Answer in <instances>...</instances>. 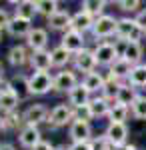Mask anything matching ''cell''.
<instances>
[{
    "instance_id": "obj_52",
    "label": "cell",
    "mask_w": 146,
    "mask_h": 150,
    "mask_svg": "<svg viewBox=\"0 0 146 150\" xmlns=\"http://www.w3.org/2000/svg\"><path fill=\"white\" fill-rule=\"evenodd\" d=\"M144 34H146V32H144Z\"/></svg>"
},
{
    "instance_id": "obj_45",
    "label": "cell",
    "mask_w": 146,
    "mask_h": 150,
    "mask_svg": "<svg viewBox=\"0 0 146 150\" xmlns=\"http://www.w3.org/2000/svg\"><path fill=\"white\" fill-rule=\"evenodd\" d=\"M4 130H8L6 128V120H4V116L0 114V132H4Z\"/></svg>"
},
{
    "instance_id": "obj_25",
    "label": "cell",
    "mask_w": 146,
    "mask_h": 150,
    "mask_svg": "<svg viewBox=\"0 0 146 150\" xmlns=\"http://www.w3.org/2000/svg\"><path fill=\"white\" fill-rule=\"evenodd\" d=\"M50 54H52V66H54V68H62V70L66 68L68 64L72 62V58H74V54H70L66 48L60 46V44L52 48Z\"/></svg>"
},
{
    "instance_id": "obj_4",
    "label": "cell",
    "mask_w": 146,
    "mask_h": 150,
    "mask_svg": "<svg viewBox=\"0 0 146 150\" xmlns=\"http://www.w3.org/2000/svg\"><path fill=\"white\" fill-rule=\"evenodd\" d=\"M116 26H118V18L112 16V14H104L100 18L94 20V26H92V36L96 40H104V38H110V36H116Z\"/></svg>"
},
{
    "instance_id": "obj_46",
    "label": "cell",
    "mask_w": 146,
    "mask_h": 150,
    "mask_svg": "<svg viewBox=\"0 0 146 150\" xmlns=\"http://www.w3.org/2000/svg\"><path fill=\"white\" fill-rule=\"evenodd\" d=\"M6 86H8V82L4 80V78H0V94H2L4 90H6Z\"/></svg>"
},
{
    "instance_id": "obj_36",
    "label": "cell",
    "mask_w": 146,
    "mask_h": 150,
    "mask_svg": "<svg viewBox=\"0 0 146 150\" xmlns=\"http://www.w3.org/2000/svg\"><path fill=\"white\" fill-rule=\"evenodd\" d=\"M118 4V8L122 12H130V14H136V12H140L142 8V2H138V0H120V2H116Z\"/></svg>"
},
{
    "instance_id": "obj_1",
    "label": "cell",
    "mask_w": 146,
    "mask_h": 150,
    "mask_svg": "<svg viewBox=\"0 0 146 150\" xmlns=\"http://www.w3.org/2000/svg\"><path fill=\"white\" fill-rule=\"evenodd\" d=\"M54 90V76L50 72H32L28 76V92L30 96H44Z\"/></svg>"
},
{
    "instance_id": "obj_31",
    "label": "cell",
    "mask_w": 146,
    "mask_h": 150,
    "mask_svg": "<svg viewBox=\"0 0 146 150\" xmlns=\"http://www.w3.org/2000/svg\"><path fill=\"white\" fill-rule=\"evenodd\" d=\"M128 82L134 88H146V62H142V64H138V66L132 68Z\"/></svg>"
},
{
    "instance_id": "obj_51",
    "label": "cell",
    "mask_w": 146,
    "mask_h": 150,
    "mask_svg": "<svg viewBox=\"0 0 146 150\" xmlns=\"http://www.w3.org/2000/svg\"><path fill=\"white\" fill-rule=\"evenodd\" d=\"M0 148H2V144H0Z\"/></svg>"
},
{
    "instance_id": "obj_28",
    "label": "cell",
    "mask_w": 146,
    "mask_h": 150,
    "mask_svg": "<svg viewBox=\"0 0 146 150\" xmlns=\"http://www.w3.org/2000/svg\"><path fill=\"white\" fill-rule=\"evenodd\" d=\"M104 8H106V2H104V0H84V2L80 4V10L88 12L92 18H100V16H104V14H106Z\"/></svg>"
},
{
    "instance_id": "obj_11",
    "label": "cell",
    "mask_w": 146,
    "mask_h": 150,
    "mask_svg": "<svg viewBox=\"0 0 146 150\" xmlns=\"http://www.w3.org/2000/svg\"><path fill=\"white\" fill-rule=\"evenodd\" d=\"M42 142V132L38 126H24L18 132V144L26 150H34Z\"/></svg>"
},
{
    "instance_id": "obj_38",
    "label": "cell",
    "mask_w": 146,
    "mask_h": 150,
    "mask_svg": "<svg viewBox=\"0 0 146 150\" xmlns=\"http://www.w3.org/2000/svg\"><path fill=\"white\" fill-rule=\"evenodd\" d=\"M90 146H92V150H116L112 144L108 142V138H106L104 134H102V136H94V138L90 140Z\"/></svg>"
},
{
    "instance_id": "obj_17",
    "label": "cell",
    "mask_w": 146,
    "mask_h": 150,
    "mask_svg": "<svg viewBox=\"0 0 146 150\" xmlns=\"http://www.w3.org/2000/svg\"><path fill=\"white\" fill-rule=\"evenodd\" d=\"M34 26L30 20H24V18H18V16H12L10 24L6 26V32L12 36V38H24L26 40V36L30 34V30H32Z\"/></svg>"
},
{
    "instance_id": "obj_5",
    "label": "cell",
    "mask_w": 146,
    "mask_h": 150,
    "mask_svg": "<svg viewBox=\"0 0 146 150\" xmlns=\"http://www.w3.org/2000/svg\"><path fill=\"white\" fill-rule=\"evenodd\" d=\"M92 52H94V56H96L98 66H104V68H110L114 62L118 60L114 42H110V40H102V42H98L96 46L92 48Z\"/></svg>"
},
{
    "instance_id": "obj_47",
    "label": "cell",
    "mask_w": 146,
    "mask_h": 150,
    "mask_svg": "<svg viewBox=\"0 0 146 150\" xmlns=\"http://www.w3.org/2000/svg\"><path fill=\"white\" fill-rule=\"evenodd\" d=\"M0 150H16V148H14V144H2Z\"/></svg>"
},
{
    "instance_id": "obj_33",
    "label": "cell",
    "mask_w": 146,
    "mask_h": 150,
    "mask_svg": "<svg viewBox=\"0 0 146 150\" xmlns=\"http://www.w3.org/2000/svg\"><path fill=\"white\" fill-rule=\"evenodd\" d=\"M60 10L56 0H36V12L44 18H50L52 14H56Z\"/></svg>"
},
{
    "instance_id": "obj_27",
    "label": "cell",
    "mask_w": 146,
    "mask_h": 150,
    "mask_svg": "<svg viewBox=\"0 0 146 150\" xmlns=\"http://www.w3.org/2000/svg\"><path fill=\"white\" fill-rule=\"evenodd\" d=\"M120 86H122V82L112 78V76H108L106 74V82H104V88H102L100 96H104L106 100H110V102H116V96L120 92Z\"/></svg>"
},
{
    "instance_id": "obj_23",
    "label": "cell",
    "mask_w": 146,
    "mask_h": 150,
    "mask_svg": "<svg viewBox=\"0 0 146 150\" xmlns=\"http://www.w3.org/2000/svg\"><path fill=\"white\" fill-rule=\"evenodd\" d=\"M140 94H138V88H134L130 82H122V86H120V92L116 96V104H122V106H132L136 102V98H138Z\"/></svg>"
},
{
    "instance_id": "obj_18",
    "label": "cell",
    "mask_w": 146,
    "mask_h": 150,
    "mask_svg": "<svg viewBox=\"0 0 146 150\" xmlns=\"http://www.w3.org/2000/svg\"><path fill=\"white\" fill-rule=\"evenodd\" d=\"M48 20V26L52 28V30H58V32H68L70 28H72V14L68 10H58L56 14H52L50 18H46Z\"/></svg>"
},
{
    "instance_id": "obj_21",
    "label": "cell",
    "mask_w": 146,
    "mask_h": 150,
    "mask_svg": "<svg viewBox=\"0 0 146 150\" xmlns=\"http://www.w3.org/2000/svg\"><path fill=\"white\" fill-rule=\"evenodd\" d=\"M132 68H134V66H132L128 60H124V58H118V60L114 62L112 66L108 68V76H112V78H116V80H120V82H128Z\"/></svg>"
},
{
    "instance_id": "obj_20",
    "label": "cell",
    "mask_w": 146,
    "mask_h": 150,
    "mask_svg": "<svg viewBox=\"0 0 146 150\" xmlns=\"http://www.w3.org/2000/svg\"><path fill=\"white\" fill-rule=\"evenodd\" d=\"M82 86L88 90L90 94H96L98 96V92H102V88H104V82H106V76L102 74V72H90V74H86V76H82Z\"/></svg>"
},
{
    "instance_id": "obj_14",
    "label": "cell",
    "mask_w": 146,
    "mask_h": 150,
    "mask_svg": "<svg viewBox=\"0 0 146 150\" xmlns=\"http://www.w3.org/2000/svg\"><path fill=\"white\" fill-rule=\"evenodd\" d=\"M22 102V98L12 90L10 86H6V90L0 94V114L6 116V114H12L18 110V104Z\"/></svg>"
},
{
    "instance_id": "obj_41",
    "label": "cell",
    "mask_w": 146,
    "mask_h": 150,
    "mask_svg": "<svg viewBox=\"0 0 146 150\" xmlns=\"http://www.w3.org/2000/svg\"><path fill=\"white\" fill-rule=\"evenodd\" d=\"M132 18H134L136 24H138V26H140V28H142V30L146 32V8H142L140 12H136Z\"/></svg>"
},
{
    "instance_id": "obj_29",
    "label": "cell",
    "mask_w": 146,
    "mask_h": 150,
    "mask_svg": "<svg viewBox=\"0 0 146 150\" xmlns=\"http://www.w3.org/2000/svg\"><path fill=\"white\" fill-rule=\"evenodd\" d=\"M142 42H128V48L124 52V60H128L132 66L142 64Z\"/></svg>"
},
{
    "instance_id": "obj_30",
    "label": "cell",
    "mask_w": 146,
    "mask_h": 150,
    "mask_svg": "<svg viewBox=\"0 0 146 150\" xmlns=\"http://www.w3.org/2000/svg\"><path fill=\"white\" fill-rule=\"evenodd\" d=\"M8 86H10L20 98L30 96V92H28V76H24V74H16V76H12L10 80H8Z\"/></svg>"
},
{
    "instance_id": "obj_34",
    "label": "cell",
    "mask_w": 146,
    "mask_h": 150,
    "mask_svg": "<svg viewBox=\"0 0 146 150\" xmlns=\"http://www.w3.org/2000/svg\"><path fill=\"white\" fill-rule=\"evenodd\" d=\"M130 114L136 120H146V94H140L136 98V102L130 106Z\"/></svg>"
},
{
    "instance_id": "obj_44",
    "label": "cell",
    "mask_w": 146,
    "mask_h": 150,
    "mask_svg": "<svg viewBox=\"0 0 146 150\" xmlns=\"http://www.w3.org/2000/svg\"><path fill=\"white\" fill-rule=\"evenodd\" d=\"M116 150H138V146H136V144H130V142H126L124 146H118Z\"/></svg>"
},
{
    "instance_id": "obj_37",
    "label": "cell",
    "mask_w": 146,
    "mask_h": 150,
    "mask_svg": "<svg viewBox=\"0 0 146 150\" xmlns=\"http://www.w3.org/2000/svg\"><path fill=\"white\" fill-rule=\"evenodd\" d=\"M94 116H92V110H90V104L86 106H80V108H74V120H78V122H88L92 120Z\"/></svg>"
},
{
    "instance_id": "obj_12",
    "label": "cell",
    "mask_w": 146,
    "mask_h": 150,
    "mask_svg": "<svg viewBox=\"0 0 146 150\" xmlns=\"http://www.w3.org/2000/svg\"><path fill=\"white\" fill-rule=\"evenodd\" d=\"M48 46V30L34 26L30 34L26 36V48H30V52H38V50H46Z\"/></svg>"
},
{
    "instance_id": "obj_24",
    "label": "cell",
    "mask_w": 146,
    "mask_h": 150,
    "mask_svg": "<svg viewBox=\"0 0 146 150\" xmlns=\"http://www.w3.org/2000/svg\"><path fill=\"white\" fill-rule=\"evenodd\" d=\"M112 104L114 102L106 100L104 96H92V100H90V110H92V116H94V118H108Z\"/></svg>"
},
{
    "instance_id": "obj_50",
    "label": "cell",
    "mask_w": 146,
    "mask_h": 150,
    "mask_svg": "<svg viewBox=\"0 0 146 150\" xmlns=\"http://www.w3.org/2000/svg\"><path fill=\"white\" fill-rule=\"evenodd\" d=\"M0 40H2V30H0Z\"/></svg>"
},
{
    "instance_id": "obj_7",
    "label": "cell",
    "mask_w": 146,
    "mask_h": 150,
    "mask_svg": "<svg viewBox=\"0 0 146 150\" xmlns=\"http://www.w3.org/2000/svg\"><path fill=\"white\" fill-rule=\"evenodd\" d=\"M48 114H50V110H48L42 102H34L22 112L24 124H26V126H38V124H42V122L48 120Z\"/></svg>"
},
{
    "instance_id": "obj_6",
    "label": "cell",
    "mask_w": 146,
    "mask_h": 150,
    "mask_svg": "<svg viewBox=\"0 0 146 150\" xmlns=\"http://www.w3.org/2000/svg\"><path fill=\"white\" fill-rule=\"evenodd\" d=\"M72 66H74V72H82V76H86V74H90V72L96 70L98 62H96L94 52H92L90 48H86V50H82V52H78V54H74Z\"/></svg>"
},
{
    "instance_id": "obj_40",
    "label": "cell",
    "mask_w": 146,
    "mask_h": 150,
    "mask_svg": "<svg viewBox=\"0 0 146 150\" xmlns=\"http://www.w3.org/2000/svg\"><path fill=\"white\" fill-rule=\"evenodd\" d=\"M114 48H116L118 58H124V52H126V48H128V42H126V40H120V38H116V40H114Z\"/></svg>"
},
{
    "instance_id": "obj_32",
    "label": "cell",
    "mask_w": 146,
    "mask_h": 150,
    "mask_svg": "<svg viewBox=\"0 0 146 150\" xmlns=\"http://www.w3.org/2000/svg\"><path fill=\"white\" fill-rule=\"evenodd\" d=\"M128 114H130V108H128V106H122V104H116V102H114L112 108H110V114H108V122L126 124Z\"/></svg>"
},
{
    "instance_id": "obj_43",
    "label": "cell",
    "mask_w": 146,
    "mask_h": 150,
    "mask_svg": "<svg viewBox=\"0 0 146 150\" xmlns=\"http://www.w3.org/2000/svg\"><path fill=\"white\" fill-rule=\"evenodd\" d=\"M54 148H56V146H52L50 142H46V140H42V142H40V144H38V146H36L34 150H54Z\"/></svg>"
},
{
    "instance_id": "obj_3",
    "label": "cell",
    "mask_w": 146,
    "mask_h": 150,
    "mask_svg": "<svg viewBox=\"0 0 146 150\" xmlns=\"http://www.w3.org/2000/svg\"><path fill=\"white\" fill-rule=\"evenodd\" d=\"M74 122V108L70 106V104H56L52 110H50V114H48V120H46V124L52 128H62V126H70Z\"/></svg>"
},
{
    "instance_id": "obj_48",
    "label": "cell",
    "mask_w": 146,
    "mask_h": 150,
    "mask_svg": "<svg viewBox=\"0 0 146 150\" xmlns=\"http://www.w3.org/2000/svg\"><path fill=\"white\" fill-rule=\"evenodd\" d=\"M0 78H4V66H2V62H0Z\"/></svg>"
},
{
    "instance_id": "obj_42",
    "label": "cell",
    "mask_w": 146,
    "mask_h": 150,
    "mask_svg": "<svg viewBox=\"0 0 146 150\" xmlns=\"http://www.w3.org/2000/svg\"><path fill=\"white\" fill-rule=\"evenodd\" d=\"M68 150H92L90 142H70Z\"/></svg>"
},
{
    "instance_id": "obj_19",
    "label": "cell",
    "mask_w": 146,
    "mask_h": 150,
    "mask_svg": "<svg viewBox=\"0 0 146 150\" xmlns=\"http://www.w3.org/2000/svg\"><path fill=\"white\" fill-rule=\"evenodd\" d=\"M68 98V104L72 106V108H80V106H86V104H90V100H92V94L82 86V82H80L76 88H72L70 92L66 94Z\"/></svg>"
},
{
    "instance_id": "obj_2",
    "label": "cell",
    "mask_w": 146,
    "mask_h": 150,
    "mask_svg": "<svg viewBox=\"0 0 146 150\" xmlns=\"http://www.w3.org/2000/svg\"><path fill=\"white\" fill-rule=\"evenodd\" d=\"M144 30L136 24L134 18L130 16H124V18H118V26H116V38L120 40H126V42H140L144 38Z\"/></svg>"
},
{
    "instance_id": "obj_8",
    "label": "cell",
    "mask_w": 146,
    "mask_h": 150,
    "mask_svg": "<svg viewBox=\"0 0 146 150\" xmlns=\"http://www.w3.org/2000/svg\"><path fill=\"white\" fill-rule=\"evenodd\" d=\"M80 82H78V74L74 70H60L54 74V92H64L68 94L72 88H76Z\"/></svg>"
},
{
    "instance_id": "obj_9",
    "label": "cell",
    "mask_w": 146,
    "mask_h": 150,
    "mask_svg": "<svg viewBox=\"0 0 146 150\" xmlns=\"http://www.w3.org/2000/svg\"><path fill=\"white\" fill-rule=\"evenodd\" d=\"M60 46H64L70 54H78V52H82V50H86V38H84L82 32L70 28L68 32L62 34V38H60Z\"/></svg>"
},
{
    "instance_id": "obj_22",
    "label": "cell",
    "mask_w": 146,
    "mask_h": 150,
    "mask_svg": "<svg viewBox=\"0 0 146 150\" xmlns=\"http://www.w3.org/2000/svg\"><path fill=\"white\" fill-rule=\"evenodd\" d=\"M94 20H96V18H92L88 12H84V10L74 12V14H72V30H78V32H82V34L92 32Z\"/></svg>"
},
{
    "instance_id": "obj_35",
    "label": "cell",
    "mask_w": 146,
    "mask_h": 150,
    "mask_svg": "<svg viewBox=\"0 0 146 150\" xmlns=\"http://www.w3.org/2000/svg\"><path fill=\"white\" fill-rule=\"evenodd\" d=\"M4 120H6V128H14V130H22L26 124H24V116L16 110V112H12V114H6L4 116Z\"/></svg>"
},
{
    "instance_id": "obj_26",
    "label": "cell",
    "mask_w": 146,
    "mask_h": 150,
    "mask_svg": "<svg viewBox=\"0 0 146 150\" xmlns=\"http://www.w3.org/2000/svg\"><path fill=\"white\" fill-rule=\"evenodd\" d=\"M12 4L16 6L14 16H18V18H24V20H30L32 22L34 16L38 14L36 12V2H32V0H20V2H12Z\"/></svg>"
},
{
    "instance_id": "obj_39",
    "label": "cell",
    "mask_w": 146,
    "mask_h": 150,
    "mask_svg": "<svg viewBox=\"0 0 146 150\" xmlns=\"http://www.w3.org/2000/svg\"><path fill=\"white\" fill-rule=\"evenodd\" d=\"M12 16L8 14V10L6 8H0V30H6V26L10 24Z\"/></svg>"
},
{
    "instance_id": "obj_10",
    "label": "cell",
    "mask_w": 146,
    "mask_h": 150,
    "mask_svg": "<svg viewBox=\"0 0 146 150\" xmlns=\"http://www.w3.org/2000/svg\"><path fill=\"white\" fill-rule=\"evenodd\" d=\"M104 136L108 138V142L114 148L124 146L128 142V126L126 124H118V122H108V126L104 130Z\"/></svg>"
},
{
    "instance_id": "obj_13",
    "label": "cell",
    "mask_w": 146,
    "mask_h": 150,
    "mask_svg": "<svg viewBox=\"0 0 146 150\" xmlns=\"http://www.w3.org/2000/svg\"><path fill=\"white\" fill-rule=\"evenodd\" d=\"M68 136H70V142H90L94 138L92 136V126L88 122H78V120H74L68 126Z\"/></svg>"
},
{
    "instance_id": "obj_15",
    "label": "cell",
    "mask_w": 146,
    "mask_h": 150,
    "mask_svg": "<svg viewBox=\"0 0 146 150\" xmlns=\"http://www.w3.org/2000/svg\"><path fill=\"white\" fill-rule=\"evenodd\" d=\"M6 60H8V64L14 66V68H22L24 64H28V62H30V52H28L26 44H14V46L8 50Z\"/></svg>"
},
{
    "instance_id": "obj_16",
    "label": "cell",
    "mask_w": 146,
    "mask_h": 150,
    "mask_svg": "<svg viewBox=\"0 0 146 150\" xmlns=\"http://www.w3.org/2000/svg\"><path fill=\"white\" fill-rule=\"evenodd\" d=\"M30 68L34 72H48L52 66V54L50 50H38V52H30Z\"/></svg>"
},
{
    "instance_id": "obj_49",
    "label": "cell",
    "mask_w": 146,
    "mask_h": 150,
    "mask_svg": "<svg viewBox=\"0 0 146 150\" xmlns=\"http://www.w3.org/2000/svg\"><path fill=\"white\" fill-rule=\"evenodd\" d=\"M54 150H68V146H56Z\"/></svg>"
}]
</instances>
